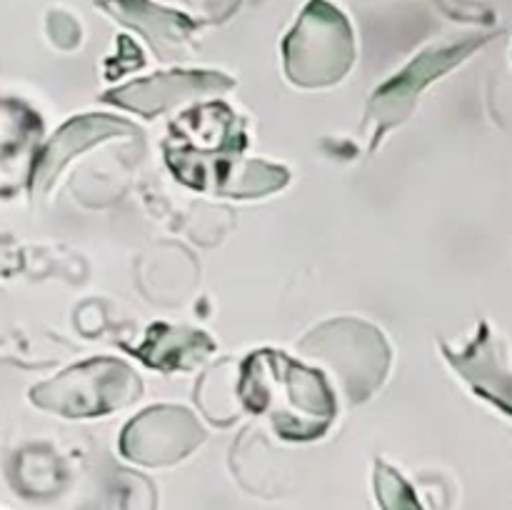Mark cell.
Here are the masks:
<instances>
[{"label":"cell","instance_id":"2","mask_svg":"<svg viewBox=\"0 0 512 510\" xmlns=\"http://www.w3.org/2000/svg\"><path fill=\"white\" fill-rule=\"evenodd\" d=\"M355 58L353 30L340 10L313 0L285 40V68L293 83L330 85L343 78Z\"/></svg>","mask_w":512,"mask_h":510},{"label":"cell","instance_id":"4","mask_svg":"<svg viewBox=\"0 0 512 510\" xmlns=\"http://www.w3.org/2000/svg\"><path fill=\"white\" fill-rule=\"evenodd\" d=\"M303 350L318 355L345 383L350 400H365L388 370V345L383 335L358 320H338L315 330Z\"/></svg>","mask_w":512,"mask_h":510},{"label":"cell","instance_id":"11","mask_svg":"<svg viewBox=\"0 0 512 510\" xmlns=\"http://www.w3.org/2000/svg\"><path fill=\"white\" fill-rule=\"evenodd\" d=\"M210 350H213V343L205 335L158 328L150 333L148 343L138 353L158 368H190V365L200 363Z\"/></svg>","mask_w":512,"mask_h":510},{"label":"cell","instance_id":"1","mask_svg":"<svg viewBox=\"0 0 512 510\" xmlns=\"http://www.w3.org/2000/svg\"><path fill=\"white\" fill-rule=\"evenodd\" d=\"M240 398L265 413L288 440H310L323 433L335 413L333 393L323 375L280 353H255L240 375Z\"/></svg>","mask_w":512,"mask_h":510},{"label":"cell","instance_id":"10","mask_svg":"<svg viewBox=\"0 0 512 510\" xmlns=\"http://www.w3.org/2000/svg\"><path fill=\"white\" fill-rule=\"evenodd\" d=\"M453 365H458L460 373L473 383L475 390L488 395L490 400L503 405L505 410L512 413V378L503 373L498 365V355H495L493 343L488 338V330L483 328V338L463 355H453Z\"/></svg>","mask_w":512,"mask_h":510},{"label":"cell","instance_id":"3","mask_svg":"<svg viewBox=\"0 0 512 510\" xmlns=\"http://www.w3.org/2000/svg\"><path fill=\"white\" fill-rule=\"evenodd\" d=\"M138 393L140 380L128 365L120 360L100 358L75 365L60 378L38 385L33 390V400L68 418H85V415L123 408Z\"/></svg>","mask_w":512,"mask_h":510},{"label":"cell","instance_id":"9","mask_svg":"<svg viewBox=\"0 0 512 510\" xmlns=\"http://www.w3.org/2000/svg\"><path fill=\"white\" fill-rule=\"evenodd\" d=\"M458 60V53L448 50V53H435V55H423L418 63L410 65L400 78H395L393 83L385 85L378 93V98L373 100V120H378L383 128L398 123L400 115H405L410 110L415 95L420 93L425 83H428L433 75L443 73L450 65Z\"/></svg>","mask_w":512,"mask_h":510},{"label":"cell","instance_id":"7","mask_svg":"<svg viewBox=\"0 0 512 510\" xmlns=\"http://www.w3.org/2000/svg\"><path fill=\"white\" fill-rule=\"evenodd\" d=\"M230 85H233V80L218 73H168L113 90V93H108V100L135 110V113L153 115L170 108V105L183 103V100L228 90Z\"/></svg>","mask_w":512,"mask_h":510},{"label":"cell","instance_id":"8","mask_svg":"<svg viewBox=\"0 0 512 510\" xmlns=\"http://www.w3.org/2000/svg\"><path fill=\"white\" fill-rule=\"evenodd\" d=\"M128 135L133 133V125L123 123V120L105 118V115H85V118L73 120V123L65 125L58 135L48 143L43 158L35 165L33 185L35 190H45L53 183L55 175L60 173L65 163L73 158L75 153L85 150L88 145L98 143V140L110 138V135Z\"/></svg>","mask_w":512,"mask_h":510},{"label":"cell","instance_id":"6","mask_svg":"<svg viewBox=\"0 0 512 510\" xmlns=\"http://www.w3.org/2000/svg\"><path fill=\"white\" fill-rule=\"evenodd\" d=\"M170 163L188 183L228 195H260L280 188L288 180L285 170L273 168V165L245 163V160L223 158V155L210 158L195 150H175L170 153Z\"/></svg>","mask_w":512,"mask_h":510},{"label":"cell","instance_id":"5","mask_svg":"<svg viewBox=\"0 0 512 510\" xmlns=\"http://www.w3.org/2000/svg\"><path fill=\"white\" fill-rule=\"evenodd\" d=\"M200 440L203 428L183 408H153L125 428L120 450L135 463L168 465L185 458Z\"/></svg>","mask_w":512,"mask_h":510},{"label":"cell","instance_id":"13","mask_svg":"<svg viewBox=\"0 0 512 510\" xmlns=\"http://www.w3.org/2000/svg\"><path fill=\"white\" fill-rule=\"evenodd\" d=\"M375 490H378L383 510H423L418 500H415L410 485L405 483L395 470H390L388 465H378V473H375Z\"/></svg>","mask_w":512,"mask_h":510},{"label":"cell","instance_id":"12","mask_svg":"<svg viewBox=\"0 0 512 510\" xmlns=\"http://www.w3.org/2000/svg\"><path fill=\"white\" fill-rule=\"evenodd\" d=\"M113 13L120 15V20L133 23L135 28L143 30L153 43H180L185 35L190 33V23L183 15L165 13V10L155 8V5L145 3V0H105Z\"/></svg>","mask_w":512,"mask_h":510}]
</instances>
